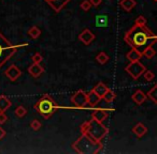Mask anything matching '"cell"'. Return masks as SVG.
I'll use <instances>...</instances> for the list:
<instances>
[{"label": "cell", "mask_w": 157, "mask_h": 154, "mask_svg": "<svg viewBox=\"0 0 157 154\" xmlns=\"http://www.w3.org/2000/svg\"><path fill=\"white\" fill-rule=\"evenodd\" d=\"M124 41L131 48L142 52L148 47L153 46L157 41V35L154 34L147 27L133 25L124 35Z\"/></svg>", "instance_id": "cell-1"}, {"label": "cell", "mask_w": 157, "mask_h": 154, "mask_svg": "<svg viewBox=\"0 0 157 154\" xmlns=\"http://www.w3.org/2000/svg\"><path fill=\"white\" fill-rule=\"evenodd\" d=\"M102 147L101 141L94 140L86 134H82L80 138L72 143L74 151L80 154H97L102 150Z\"/></svg>", "instance_id": "cell-2"}, {"label": "cell", "mask_w": 157, "mask_h": 154, "mask_svg": "<svg viewBox=\"0 0 157 154\" xmlns=\"http://www.w3.org/2000/svg\"><path fill=\"white\" fill-rule=\"evenodd\" d=\"M82 134H86L93 138L94 140L101 141L109 133V130L105 125H103V122H98L95 119H90V121H85L80 127Z\"/></svg>", "instance_id": "cell-3"}, {"label": "cell", "mask_w": 157, "mask_h": 154, "mask_svg": "<svg viewBox=\"0 0 157 154\" xmlns=\"http://www.w3.org/2000/svg\"><path fill=\"white\" fill-rule=\"evenodd\" d=\"M33 108L37 110L39 115H41L44 119H50L55 113L59 109V106L48 94H44L39 101H37Z\"/></svg>", "instance_id": "cell-4"}, {"label": "cell", "mask_w": 157, "mask_h": 154, "mask_svg": "<svg viewBox=\"0 0 157 154\" xmlns=\"http://www.w3.org/2000/svg\"><path fill=\"white\" fill-rule=\"evenodd\" d=\"M28 43H23L18 44V45H13L2 33L0 32V69L7 63V61L10 58L15 55L17 48L23 47V46H27Z\"/></svg>", "instance_id": "cell-5"}, {"label": "cell", "mask_w": 157, "mask_h": 154, "mask_svg": "<svg viewBox=\"0 0 157 154\" xmlns=\"http://www.w3.org/2000/svg\"><path fill=\"white\" fill-rule=\"evenodd\" d=\"M145 66L142 64L140 61H132L130 62L126 67H125V71L129 74L131 78H133L135 81H137L138 78H140V76L144 73L145 71Z\"/></svg>", "instance_id": "cell-6"}, {"label": "cell", "mask_w": 157, "mask_h": 154, "mask_svg": "<svg viewBox=\"0 0 157 154\" xmlns=\"http://www.w3.org/2000/svg\"><path fill=\"white\" fill-rule=\"evenodd\" d=\"M71 103L74 105L75 108H87L88 103H87V93L83 90H78L76 91L73 95L71 96Z\"/></svg>", "instance_id": "cell-7"}, {"label": "cell", "mask_w": 157, "mask_h": 154, "mask_svg": "<svg viewBox=\"0 0 157 154\" xmlns=\"http://www.w3.org/2000/svg\"><path fill=\"white\" fill-rule=\"evenodd\" d=\"M5 75L7 76L11 81H15L22 76V71H21L15 64H11L7 70H6Z\"/></svg>", "instance_id": "cell-8"}, {"label": "cell", "mask_w": 157, "mask_h": 154, "mask_svg": "<svg viewBox=\"0 0 157 154\" xmlns=\"http://www.w3.org/2000/svg\"><path fill=\"white\" fill-rule=\"evenodd\" d=\"M48 5L53 9V11L58 13L60 12L68 3L70 2V0H44Z\"/></svg>", "instance_id": "cell-9"}, {"label": "cell", "mask_w": 157, "mask_h": 154, "mask_svg": "<svg viewBox=\"0 0 157 154\" xmlns=\"http://www.w3.org/2000/svg\"><path fill=\"white\" fill-rule=\"evenodd\" d=\"M78 40H80L84 45H90L95 40V34L90 29H84V30L80 33V35H78Z\"/></svg>", "instance_id": "cell-10"}, {"label": "cell", "mask_w": 157, "mask_h": 154, "mask_svg": "<svg viewBox=\"0 0 157 154\" xmlns=\"http://www.w3.org/2000/svg\"><path fill=\"white\" fill-rule=\"evenodd\" d=\"M108 111H109V110H107V109H103V108L94 109V110H93V113H92V118L96 120V121H98V122H103L108 118Z\"/></svg>", "instance_id": "cell-11"}, {"label": "cell", "mask_w": 157, "mask_h": 154, "mask_svg": "<svg viewBox=\"0 0 157 154\" xmlns=\"http://www.w3.org/2000/svg\"><path fill=\"white\" fill-rule=\"evenodd\" d=\"M28 73L30 74L33 77H35V78H38L40 75H42L44 72V69L40 65V63H33V64L30 65V66L28 67Z\"/></svg>", "instance_id": "cell-12"}, {"label": "cell", "mask_w": 157, "mask_h": 154, "mask_svg": "<svg viewBox=\"0 0 157 154\" xmlns=\"http://www.w3.org/2000/svg\"><path fill=\"white\" fill-rule=\"evenodd\" d=\"M131 98H132V101L136 103L137 105H142L144 102L146 101V94L144 93L142 90H140V89H138L137 91L135 92V93L131 95Z\"/></svg>", "instance_id": "cell-13"}, {"label": "cell", "mask_w": 157, "mask_h": 154, "mask_svg": "<svg viewBox=\"0 0 157 154\" xmlns=\"http://www.w3.org/2000/svg\"><path fill=\"white\" fill-rule=\"evenodd\" d=\"M132 133L136 135L137 137H139V138H141V137H143L144 135L147 133V128H146V126L144 125L143 123H141V122H139V123H137L135 126L132 127Z\"/></svg>", "instance_id": "cell-14"}, {"label": "cell", "mask_w": 157, "mask_h": 154, "mask_svg": "<svg viewBox=\"0 0 157 154\" xmlns=\"http://www.w3.org/2000/svg\"><path fill=\"white\" fill-rule=\"evenodd\" d=\"M109 90V87H108L105 84H103L102 81H100V83H98L96 86H95L94 88H93V91L95 92V93L97 94V95L99 96L100 98H103V95L105 94V92Z\"/></svg>", "instance_id": "cell-15"}, {"label": "cell", "mask_w": 157, "mask_h": 154, "mask_svg": "<svg viewBox=\"0 0 157 154\" xmlns=\"http://www.w3.org/2000/svg\"><path fill=\"white\" fill-rule=\"evenodd\" d=\"M101 98H99L98 95H97L96 93H95L94 91H90V93H87V103H88V108L90 107H94L96 106L97 104L99 103V101H100Z\"/></svg>", "instance_id": "cell-16"}, {"label": "cell", "mask_w": 157, "mask_h": 154, "mask_svg": "<svg viewBox=\"0 0 157 154\" xmlns=\"http://www.w3.org/2000/svg\"><path fill=\"white\" fill-rule=\"evenodd\" d=\"M120 5L122 7V9L124 11L130 12L137 5V2H136L135 0H121Z\"/></svg>", "instance_id": "cell-17"}, {"label": "cell", "mask_w": 157, "mask_h": 154, "mask_svg": "<svg viewBox=\"0 0 157 154\" xmlns=\"http://www.w3.org/2000/svg\"><path fill=\"white\" fill-rule=\"evenodd\" d=\"M126 57L130 62H132V61H140V59L142 58V54L140 52H138L137 49H135V48H131V50H129L127 52Z\"/></svg>", "instance_id": "cell-18"}, {"label": "cell", "mask_w": 157, "mask_h": 154, "mask_svg": "<svg viewBox=\"0 0 157 154\" xmlns=\"http://www.w3.org/2000/svg\"><path fill=\"white\" fill-rule=\"evenodd\" d=\"M12 103L9 98L6 95H0V111H3L5 113L7 109H9L11 107Z\"/></svg>", "instance_id": "cell-19"}, {"label": "cell", "mask_w": 157, "mask_h": 154, "mask_svg": "<svg viewBox=\"0 0 157 154\" xmlns=\"http://www.w3.org/2000/svg\"><path fill=\"white\" fill-rule=\"evenodd\" d=\"M108 16L107 15H102V14H100V15H97L96 16V26L100 27V28H105V27L108 26Z\"/></svg>", "instance_id": "cell-20"}, {"label": "cell", "mask_w": 157, "mask_h": 154, "mask_svg": "<svg viewBox=\"0 0 157 154\" xmlns=\"http://www.w3.org/2000/svg\"><path fill=\"white\" fill-rule=\"evenodd\" d=\"M28 35L33 40H37L38 38L41 35V30H40L37 26H33V27H30V29L28 30Z\"/></svg>", "instance_id": "cell-21"}, {"label": "cell", "mask_w": 157, "mask_h": 154, "mask_svg": "<svg viewBox=\"0 0 157 154\" xmlns=\"http://www.w3.org/2000/svg\"><path fill=\"white\" fill-rule=\"evenodd\" d=\"M109 56H108L107 54H105V52H100L98 55L96 56V61L98 63H100V64H105V63H108V61H109Z\"/></svg>", "instance_id": "cell-22"}, {"label": "cell", "mask_w": 157, "mask_h": 154, "mask_svg": "<svg viewBox=\"0 0 157 154\" xmlns=\"http://www.w3.org/2000/svg\"><path fill=\"white\" fill-rule=\"evenodd\" d=\"M156 89H157V85H154L152 87V89L150 90V91L147 92V94H146V98H148L151 101H152L154 104H156L157 103V98H156Z\"/></svg>", "instance_id": "cell-23"}, {"label": "cell", "mask_w": 157, "mask_h": 154, "mask_svg": "<svg viewBox=\"0 0 157 154\" xmlns=\"http://www.w3.org/2000/svg\"><path fill=\"white\" fill-rule=\"evenodd\" d=\"M115 96H116V94H115V92L113 91V90H111V89H109L107 92H105V94L103 95V100L105 101L107 103H111V102H113L114 100H115Z\"/></svg>", "instance_id": "cell-24"}, {"label": "cell", "mask_w": 157, "mask_h": 154, "mask_svg": "<svg viewBox=\"0 0 157 154\" xmlns=\"http://www.w3.org/2000/svg\"><path fill=\"white\" fill-rule=\"evenodd\" d=\"M156 55V52H155V49L153 48V46H148L147 48H146L145 50H144L143 52H142V56L146 57L147 59H151L153 58V57Z\"/></svg>", "instance_id": "cell-25"}, {"label": "cell", "mask_w": 157, "mask_h": 154, "mask_svg": "<svg viewBox=\"0 0 157 154\" xmlns=\"http://www.w3.org/2000/svg\"><path fill=\"white\" fill-rule=\"evenodd\" d=\"M14 113H15V116L17 118H23L24 116H26L27 110L24 106H17L15 109V111H14Z\"/></svg>", "instance_id": "cell-26"}, {"label": "cell", "mask_w": 157, "mask_h": 154, "mask_svg": "<svg viewBox=\"0 0 157 154\" xmlns=\"http://www.w3.org/2000/svg\"><path fill=\"white\" fill-rule=\"evenodd\" d=\"M142 75L144 76V79H145V81H152L153 79L155 78L154 73H153L152 71H150V70H145V71H144V73L142 74Z\"/></svg>", "instance_id": "cell-27"}, {"label": "cell", "mask_w": 157, "mask_h": 154, "mask_svg": "<svg viewBox=\"0 0 157 154\" xmlns=\"http://www.w3.org/2000/svg\"><path fill=\"white\" fill-rule=\"evenodd\" d=\"M30 127L33 128V131H39L40 128L42 127V123L38 119H35V120H33V121H31Z\"/></svg>", "instance_id": "cell-28"}, {"label": "cell", "mask_w": 157, "mask_h": 154, "mask_svg": "<svg viewBox=\"0 0 157 154\" xmlns=\"http://www.w3.org/2000/svg\"><path fill=\"white\" fill-rule=\"evenodd\" d=\"M135 25H137V26H145L146 25V18L142 15L138 16L135 20Z\"/></svg>", "instance_id": "cell-29"}, {"label": "cell", "mask_w": 157, "mask_h": 154, "mask_svg": "<svg viewBox=\"0 0 157 154\" xmlns=\"http://www.w3.org/2000/svg\"><path fill=\"white\" fill-rule=\"evenodd\" d=\"M80 7H81V9L83 10V11L87 12L90 10V8H92V5H90V0H84V1H82V3L80 5Z\"/></svg>", "instance_id": "cell-30"}, {"label": "cell", "mask_w": 157, "mask_h": 154, "mask_svg": "<svg viewBox=\"0 0 157 154\" xmlns=\"http://www.w3.org/2000/svg\"><path fill=\"white\" fill-rule=\"evenodd\" d=\"M31 60H33V63H41L43 61V57L40 52H36L35 55H33L31 57Z\"/></svg>", "instance_id": "cell-31"}, {"label": "cell", "mask_w": 157, "mask_h": 154, "mask_svg": "<svg viewBox=\"0 0 157 154\" xmlns=\"http://www.w3.org/2000/svg\"><path fill=\"white\" fill-rule=\"evenodd\" d=\"M7 121H8L7 115H6V113H3V111H0V125H2V124H5Z\"/></svg>", "instance_id": "cell-32"}, {"label": "cell", "mask_w": 157, "mask_h": 154, "mask_svg": "<svg viewBox=\"0 0 157 154\" xmlns=\"http://www.w3.org/2000/svg\"><path fill=\"white\" fill-rule=\"evenodd\" d=\"M90 5H92V7H98V5H101V2H102V0H90Z\"/></svg>", "instance_id": "cell-33"}, {"label": "cell", "mask_w": 157, "mask_h": 154, "mask_svg": "<svg viewBox=\"0 0 157 154\" xmlns=\"http://www.w3.org/2000/svg\"><path fill=\"white\" fill-rule=\"evenodd\" d=\"M6 135H7V133H6V131L3 130L1 126H0V140H2L3 138L6 137Z\"/></svg>", "instance_id": "cell-34"}, {"label": "cell", "mask_w": 157, "mask_h": 154, "mask_svg": "<svg viewBox=\"0 0 157 154\" xmlns=\"http://www.w3.org/2000/svg\"><path fill=\"white\" fill-rule=\"evenodd\" d=\"M153 1H155V2H156V1H157V0H153Z\"/></svg>", "instance_id": "cell-35"}]
</instances>
